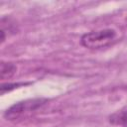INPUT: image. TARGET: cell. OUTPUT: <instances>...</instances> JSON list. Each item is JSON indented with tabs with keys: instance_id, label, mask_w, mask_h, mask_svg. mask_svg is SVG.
Masks as SVG:
<instances>
[{
	"instance_id": "cell-1",
	"label": "cell",
	"mask_w": 127,
	"mask_h": 127,
	"mask_svg": "<svg viewBox=\"0 0 127 127\" xmlns=\"http://www.w3.org/2000/svg\"><path fill=\"white\" fill-rule=\"evenodd\" d=\"M116 31L113 29L91 31L82 35L80 43L87 49H101L113 44L116 41Z\"/></svg>"
},
{
	"instance_id": "cell-5",
	"label": "cell",
	"mask_w": 127,
	"mask_h": 127,
	"mask_svg": "<svg viewBox=\"0 0 127 127\" xmlns=\"http://www.w3.org/2000/svg\"><path fill=\"white\" fill-rule=\"evenodd\" d=\"M25 84L26 83H24V82H17V83H10V82H8V83H2V85L0 87L1 94H4L7 91H10V90H12L14 88H17V87H19L21 85H25Z\"/></svg>"
},
{
	"instance_id": "cell-2",
	"label": "cell",
	"mask_w": 127,
	"mask_h": 127,
	"mask_svg": "<svg viewBox=\"0 0 127 127\" xmlns=\"http://www.w3.org/2000/svg\"><path fill=\"white\" fill-rule=\"evenodd\" d=\"M47 101L48 100L46 98H34L17 102L4 112V117L7 120H16L29 112L35 111L39 107L43 106Z\"/></svg>"
},
{
	"instance_id": "cell-3",
	"label": "cell",
	"mask_w": 127,
	"mask_h": 127,
	"mask_svg": "<svg viewBox=\"0 0 127 127\" xmlns=\"http://www.w3.org/2000/svg\"><path fill=\"white\" fill-rule=\"evenodd\" d=\"M109 122L120 127H127V105L109 116Z\"/></svg>"
},
{
	"instance_id": "cell-4",
	"label": "cell",
	"mask_w": 127,
	"mask_h": 127,
	"mask_svg": "<svg viewBox=\"0 0 127 127\" xmlns=\"http://www.w3.org/2000/svg\"><path fill=\"white\" fill-rule=\"evenodd\" d=\"M16 70H17V67H16V65L14 64L2 62L1 63V67H0L1 79L4 80V79H8V78L12 77L15 74Z\"/></svg>"
}]
</instances>
